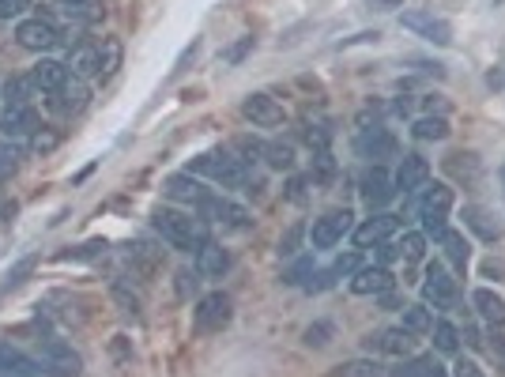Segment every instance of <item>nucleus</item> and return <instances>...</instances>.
<instances>
[{"instance_id": "f257e3e1", "label": "nucleus", "mask_w": 505, "mask_h": 377, "mask_svg": "<svg viewBox=\"0 0 505 377\" xmlns=\"http://www.w3.org/2000/svg\"><path fill=\"white\" fill-rule=\"evenodd\" d=\"M151 226L159 231V238L182 253H193L208 242V219L204 215H189V212H173V208H159L151 215Z\"/></svg>"}, {"instance_id": "f03ea898", "label": "nucleus", "mask_w": 505, "mask_h": 377, "mask_svg": "<svg viewBox=\"0 0 505 377\" xmlns=\"http://www.w3.org/2000/svg\"><path fill=\"white\" fill-rule=\"evenodd\" d=\"M189 174H200V178H212L223 189H245L249 185V166L234 155V151H208L189 163Z\"/></svg>"}, {"instance_id": "7ed1b4c3", "label": "nucleus", "mask_w": 505, "mask_h": 377, "mask_svg": "<svg viewBox=\"0 0 505 377\" xmlns=\"http://www.w3.org/2000/svg\"><path fill=\"white\" fill-rule=\"evenodd\" d=\"M449 212H452V189L434 182L419 200V219H422V234L426 238H441L449 231Z\"/></svg>"}, {"instance_id": "20e7f679", "label": "nucleus", "mask_w": 505, "mask_h": 377, "mask_svg": "<svg viewBox=\"0 0 505 377\" xmlns=\"http://www.w3.org/2000/svg\"><path fill=\"white\" fill-rule=\"evenodd\" d=\"M38 359L49 377H80L84 373L80 351H72V343H64V340H38Z\"/></svg>"}, {"instance_id": "39448f33", "label": "nucleus", "mask_w": 505, "mask_h": 377, "mask_svg": "<svg viewBox=\"0 0 505 377\" xmlns=\"http://www.w3.org/2000/svg\"><path fill=\"white\" fill-rule=\"evenodd\" d=\"M234 317V302L231 294H223V291H212L196 302V310H193V324H196V332H223L226 324H231Z\"/></svg>"}, {"instance_id": "423d86ee", "label": "nucleus", "mask_w": 505, "mask_h": 377, "mask_svg": "<svg viewBox=\"0 0 505 377\" xmlns=\"http://www.w3.org/2000/svg\"><path fill=\"white\" fill-rule=\"evenodd\" d=\"M200 215H204L208 223H219L223 231H245V226L252 223L249 208H242L238 200L219 196V193H208L204 200H200Z\"/></svg>"}, {"instance_id": "0eeeda50", "label": "nucleus", "mask_w": 505, "mask_h": 377, "mask_svg": "<svg viewBox=\"0 0 505 377\" xmlns=\"http://www.w3.org/2000/svg\"><path fill=\"white\" fill-rule=\"evenodd\" d=\"M422 302L431 310H452L457 306V280L438 264L431 261L426 264V280H422Z\"/></svg>"}, {"instance_id": "6e6552de", "label": "nucleus", "mask_w": 505, "mask_h": 377, "mask_svg": "<svg viewBox=\"0 0 505 377\" xmlns=\"http://www.w3.org/2000/svg\"><path fill=\"white\" fill-rule=\"evenodd\" d=\"M351 226H355V215H351L347 208H332L321 219H313L310 242H313V249H332V245L343 242V234H351Z\"/></svg>"}, {"instance_id": "1a4fd4ad", "label": "nucleus", "mask_w": 505, "mask_h": 377, "mask_svg": "<svg viewBox=\"0 0 505 377\" xmlns=\"http://www.w3.org/2000/svg\"><path fill=\"white\" fill-rule=\"evenodd\" d=\"M400 27L426 38V42H434V45H452V23L434 15V12H403Z\"/></svg>"}, {"instance_id": "9d476101", "label": "nucleus", "mask_w": 505, "mask_h": 377, "mask_svg": "<svg viewBox=\"0 0 505 377\" xmlns=\"http://www.w3.org/2000/svg\"><path fill=\"white\" fill-rule=\"evenodd\" d=\"M15 42L31 54H49L54 45H61V31L54 19H23L15 27Z\"/></svg>"}, {"instance_id": "9b49d317", "label": "nucleus", "mask_w": 505, "mask_h": 377, "mask_svg": "<svg viewBox=\"0 0 505 377\" xmlns=\"http://www.w3.org/2000/svg\"><path fill=\"white\" fill-rule=\"evenodd\" d=\"M242 117L252 121V129H275V124H283L287 121V110L275 103L272 94L264 91H252L242 98Z\"/></svg>"}, {"instance_id": "f8f14e48", "label": "nucleus", "mask_w": 505, "mask_h": 377, "mask_svg": "<svg viewBox=\"0 0 505 377\" xmlns=\"http://www.w3.org/2000/svg\"><path fill=\"white\" fill-rule=\"evenodd\" d=\"M415 336L403 329H377V332H370L366 340H362V347L366 351H373V355H392V359H408V355H415Z\"/></svg>"}, {"instance_id": "ddd939ff", "label": "nucleus", "mask_w": 505, "mask_h": 377, "mask_svg": "<svg viewBox=\"0 0 505 377\" xmlns=\"http://www.w3.org/2000/svg\"><path fill=\"white\" fill-rule=\"evenodd\" d=\"M87 103H91V87H87L84 80H75V75H72V80H68L61 91L49 94V110H54L57 117H75V114H84Z\"/></svg>"}, {"instance_id": "4468645a", "label": "nucleus", "mask_w": 505, "mask_h": 377, "mask_svg": "<svg viewBox=\"0 0 505 377\" xmlns=\"http://www.w3.org/2000/svg\"><path fill=\"white\" fill-rule=\"evenodd\" d=\"M359 193H362V200L370 208H385L396 196V182H392V174L385 166H370L359 178Z\"/></svg>"}, {"instance_id": "2eb2a0df", "label": "nucleus", "mask_w": 505, "mask_h": 377, "mask_svg": "<svg viewBox=\"0 0 505 377\" xmlns=\"http://www.w3.org/2000/svg\"><path fill=\"white\" fill-rule=\"evenodd\" d=\"M396 193L411 196L419 189H426V182H431V163H426L422 155H403L400 166H396Z\"/></svg>"}, {"instance_id": "dca6fc26", "label": "nucleus", "mask_w": 505, "mask_h": 377, "mask_svg": "<svg viewBox=\"0 0 505 377\" xmlns=\"http://www.w3.org/2000/svg\"><path fill=\"white\" fill-rule=\"evenodd\" d=\"M231 264H234L231 249L219 245V242H212V238L196 249V272L204 275V280H223V275L231 272Z\"/></svg>"}, {"instance_id": "f3484780", "label": "nucleus", "mask_w": 505, "mask_h": 377, "mask_svg": "<svg viewBox=\"0 0 505 377\" xmlns=\"http://www.w3.org/2000/svg\"><path fill=\"white\" fill-rule=\"evenodd\" d=\"M400 231V215L392 212H381V215H370L362 226H355V245L359 249H370V245H381L389 242L392 234Z\"/></svg>"}, {"instance_id": "a211bd4d", "label": "nucleus", "mask_w": 505, "mask_h": 377, "mask_svg": "<svg viewBox=\"0 0 505 377\" xmlns=\"http://www.w3.org/2000/svg\"><path fill=\"white\" fill-rule=\"evenodd\" d=\"M355 151L362 159H389V155H396V136L389 129H381V124H373V129L366 124L355 136Z\"/></svg>"}, {"instance_id": "6ab92c4d", "label": "nucleus", "mask_w": 505, "mask_h": 377, "mask_svg": "<svg viewBox=\"0 0 505 377\" xmlns=\"http://www.w3.org/2000/svg\"><path fill=\"white\" fill-rule=\"evenodd\" d=\"M392 287H396V275L385 264L359 268L355 275H351V291H355V294H389Z\"/></svg>"}, {"instance_id": "aec40b11", "label": "nucleus", "mask_w": 505, "mask_h": 377, "mask_svg": "<svg viewBox=\"0 0 505 377\" xmlns=\"http://www.w3.org/2000/svg\"><path fill=\"white\" fill-rule=\"evenodd\" d=\"M0 373H12V377H45V366H42V359L23 355L19 347L0 343Z\"/></svg>"}, {"instance_id": "412c9836", "label": "nucleus", "mask_w": 505, "mask_h": 377, "mask_svg": "<svg viewBox=\"0 0 505 377\" xmlns=\"http://www.w3.org/2000/svg\"><path fill=\"white\" fill-rule=\"evenodd\" d=\"M27 75H31L35 91H42V94H54V91H61V87L72 80L68 64H61V61H38V64H35Z\"/></svg>"}, {"instance_id": "4be33fe9", "label": "nucleus", "mask_w": 505, "mask_h": 377, "mask_svg": "<svg viewBox=\"0 0 505 377\" xmlns=\"http://www.w3.org/2000/svg\"><path fill=\"white\" fill-rule=\"evenodd\" d=\"M163 193L170 196V200H178V204H193V208H200V200L208 196V189L196 182V174H173V178H166V185H163Z\"/></svg>"}, {"instance_id": "5701e85b", "label": "nucleus", "mask_w": 505, "mask_h": 377, "mask_svg": "<svg viewBox=\"0 0 505 377\" xmlns=\"http://www.w3.org/2000/svg\"><path fill=\"white\" fill-rule=\"evenodd\" d=\"M0 133L5 136H35L38 133L35 106H5V114H0Z\"/></svg>"}, {"instance_id": "b1692460", "label": "nucleus", "mask_w": 505, "mask_h": 377, "mask_svg": "<svg viewBox=\"0 0 505 377\" xmlns=\"http://www.w3.org/2000/svg\"><path fill=\"white\" fill-rule=\"evenodd\" d=\"M98 54H103L98 42H80L68 54V72L75 80H98Z\"/></svg>"}, {"instance_id": "393cba45", "label": "nucleus", "mask_w": 505, "mask_h": 377, "mask_svg": "<svg viewBox=\"0 0 505 377\" xmlns=\"http://www.w3.org/2000/svg\"><path fill=\"white\" fill-rule=\"evenodd\" d=\"M471 306H475V313L483 317L490 329H505V298L498 294V291H490V287H479L475 294H471Z\"/></svg>"}, {"instance_id": "a878e982", "label": "nucleus", "mask_w": 505, "mask_h": 377, "mask_svg": "<svg viewBox=\"0 0 505 377\" xmlns=\"http://www.w3.org/2000/svg\"><path fill=\"white\" fill-rule=\"evenodd\" d=\"M464 226H471V231L483 238V242H498L505 234V226L498 223V215L487 212V208H479V204H468L464 208Z\"/></svg>"}, {"instance_id": "bb28decb", "label": "nucleus", "mask_w": 505, "mask_h": 377, "mask_svg": "<svg viewBox=\"0 0 505 377\" xmlns=\"http://www.w3.org/2000/svg\"><path fill=\"white\" fill-rule=\"evenodd\" d=\"M389 377H449V373L434 355H408L400 359V366H392Z\"/></svg>"}, {"instance_id": "cd10ccee", "label": "nucleus", "mask_w": 505, "mask_h": 377, "mask_svg": "<svg viewBox=\"0 0 505 377\" xmlns=\"http://www.w3.org/2000/svg\"><path fill=\"white\" fill-rule=\"evenodd\" d=\"M438 242H441V249H445V261L457 268V272H464L468 261H471V242L464 238V231H445Z\"/></svg>"}, {"instance_id": "c85d7f7f", "label": "nucleus", "mask_w": 505, "mask_h": 377, "mask_svg": "<svg viewBox=\"0 0 505 377\" xmlns=\"http://www.w3.org/2000/svg\"><path fill=\"white\" fill-rule=\"evenodd\" d=\"M98 45H103V54H98V80H103V84H110L114 75H117V68H121L124 45H121V38H103Z\"/></svg>"}, {"instance_id": "c756f323", "label": "nucleus", "mask_w": 505, "mask_h": 377, "mask_svg": "<svg viewBox=\"0 0 505 377\" xmlns=\"http://www.w3.org/2000/svg\"><path fill=\"white\" fill-rule=\"evenodd\" d=\"M129 261H133L144 275H155L159 264H163V249L147 245V242H133V245H129Z\"/></svg>"}, {"instance_id": "7c9ffc66", "label": "nucleus", "mask_w": 505, "mask_h": 377, "mask_svg": "<svg viewBox=\"0 0 505 377\" xmlns=\"http://www.w3.org/2000/svg\"><path fill=\"white\" fill-rule=\"evenodd\" d=\"M403 329H408L411 336H426L434 329V310L426 306V302L422 306H403Z\"/></svg>"}, {"instance_id": "2f4dec72", "label": "nucleus", "mask_w": 505, "mask_h": 377, "mask_svg": "<svg viewBox=\"0 0 505 377\" xmlns=\"http://www.w3.org/2000/svg\"><path fill=\"white\" fill-rule=\"evenodd\" d=\"M38 268V257L31 253V257H19L8 272H5V280H0V294H8V291H15V287H23L31 280V272Z\"/></svg>"}, {"instance_id": "473e14b6", "label": "nucleus", "mask_w": 505, "mask_h": 377, "mask_svg": "<svg viewBox=\"0 0 505 377\" xmlns=\"http://www.w3.org/2000/svg\"><path fill=\"white\" fill-rule=\"evenodd\" d=\"M261 159H264L272 170H291V166H294V147H291V144H283V140L261 144Z\"/></svg>"}, {"instance_id": "72a5a7b5", "label": "nucleus", "mask_w": 505, "mask_h": 377, "mask_svg": "<svg viewBox=\"0 0 505 377\" xmlns=\"http://www.w3.org/2000/svg\"><path fill=\"white\" fill-rule=\"evenodd\" d=\"M434 351H441V355H457L460 351V332H457V324H449V321H434Z\"/></svg>"}, {"instance_id": "f704fd0d", "label": "nucleus", "mask_w": 505, "mask_h": 377, "mask_svg": "<svg viewBox=\"0 0 505 377\" xmlns=\"http://www.w3.org/2000/svg\"><path fill=\"white\" fill-rule=\"evenodd\" d=\"M445 166L457 174V178H464V182H479V174H483V166H479V155H471V151H457V155H449Z\"/></svg>"}, {"instance_id": "c9c22d12", "label": "nucleus", "mask_w": 505, "mask_h": 377, "mask_svg": "<svg viewBox=\"0 0 505 377\" xmlns=\"http://www.w3.org/2000/svg\"><path fill=\"white\" fill-rule=\"evenodd\" d=\"M411 136L415 140H445L449 136V121L438 114V117H431V114H426V117H419L415 124H411Z\"/></svg>"}, {"instance_id": "e433bc0d", "label": "nucleus", "mask_w": 505, "mask_h": 377, "mask_svg": "<svg viewBox=\"0 0 505 377\" xmlns=\"http://www.w3.org/2000/svg\"><path fill=\"white\" fill-rule=\"evenodd\" d=\"M31 94H35L31 75H12V80L5 84V103L8 106H31Z\"/></svg>"}, {"instance_id": "4c0bfd02", "label": "nucleus", "mask_w": 505, "mask_h": 377, "mask_svg": "<svg viewBox=\"0 0 505 377\" xmlns=\"http://www.w3.org/2000/svg\"><path fill=\"white\" fill-rule=\"evenodd\" d=\"M106 238H94V242H84V245H75V249H64V253H57V261H98L106 253Z\"/></svg>"}, {"instance_id": "58836bf2", "label": "nucleus", "mask_w": 505, "mask_h": 377, "mask_svg": "<svg viewBox=\"0 0 505 377\" xmlns=\"http://www.w3.org/2000/svg\"><path fill=\"white\" fill-rule=\"evenodd\" d=\"M332 377H385V373L373 359H351V362H340Z\"/></svg>"}, {"instance_id": "ea45409f", "label": "nucleus", "mask_w": 505, "mask_h": 377, "mask_svg": "<svg viewBox=\"0 0 505 377\" xmlns=\"http://www.w3.org/2000/svg\"><path fill=\"white\" fill-rule=\"evenodd\" d=\"M54 5H57L64 15H72L75 23H91V19L98 15V12H94V8H98L94 0H54Z\"/></svg>"}, {"instance_id": "a19ab883", "label": "nucleus", "mask_w": 505, "mask_h": 377, "mask_svg": "<svg viewBox=\"0 0 505 377\" xmlns=\"http://www.w3.org/2000/svg\"><path fill=\"white\" fill-rule=\"evenodd\" d=\"M400 257L408 261V264H419V261L426 257V234H419V231L403 234V242H400Z\"/></svg>"}, {"instance_id": "79ce46f5", "label": "nucleus", "mask_w": 505, "mask_h": 377, "mask_svg": "<svg viewBox=\"0 0 505 377\" xmlns=\"http://www.w3.org/2000/svg\"><path fill=\"white\" fill-rule=\"evenodd\" d=\"M359 268H362V257H359V253H343V257H336V261H332V268H328L324 275H328V280L336 283L340 275H343V280H347V275H355Z\"/></svg>"}, {"instance_id": "37998d69", "label": "nucleus", "mask_w": 505, "mask_h": 377, "mask_svg": "<svg viewBox=\"0 0 505 377\" xmlns=\"http://www.w3.org/2000/svg\"><path fill=\"white\" fill-rule=\"evenodd\" d=\"M15 174H19V147L0 144V182H12Z\"/></svg>"}, {"instance_id": "c03bdc74", "label": "nucleus", "mask_w": 505, "mask_h": 377, "mask_svg": "<svg viewBox=\"0 0 505 377\" xmlns=\"http://www.w3.org/2000/svg\"><path fill=\"white\" fill-rule=\"evenodd\" d=\"M114 302L121 306L124 317H136V321H140V298L129 294V287H124V283H114Z\"/></svg>"}, {"instance_id": "a18cd8bd", "label": "nucleus", "mask_w": 505, "mask_h": 377, "mask_svg": "<svg viewBox=\"0 0 505 377\" xmlns=\"http://www.w3.org/2000/svg\"><path fill=\"white\" fill-rule=\"evenodd\" d=\"M302 238H306V226H302V223L287 226V234L280 238V257H294L298 245H302Z\"/></svg>"}, {"instance_id": "49530a36", "label": "nucleus", "mask_w": 505, "mask_h": 377, "mask_svg": "<svg viewBox=\"0 0 505 377\" xmlns=\"http://www.w3.org/2000/svg\"><path fill=\"white\" fill-rule=\"evenodd\" d=\"M332 336H336V329H332V324H328V321H317V324H310V329L302 332V340H306L310 347H324V343L332 340Z\"/></svg>"}, {"instance_id": "de8ad7c7", "label": "nucleus", "mask_w": 505, "mask_h": 377, "mask_svg": "<svg viewBox=\"0 0 505 377\" xmlns=\"http://www.w3.org/2000/svg\"><path fill=\"white\" fill-rule=\"evenodd\" d=\"M61 144V133L57 129H38L35 136H31V151H38V155H49Z\"/></svg>"}, {"instance_id": "09e8293b", "label": "nucleus", "mask_w": 505, "mask_h": 377, "mask_svg": "<svg viewBox=\"0 0 505 377\" xmlns=\"http://www.w3.org/2000/svg\"><path fill=\"white\" fill-rule=\"evenodd\" d=\"M173 280H178V298H193V294H196V287H200V272L182 268L178 275H173Z\"/></svg>"}, {"instance_id": "8fccbe9b", "label": "nucleus", "mask_w": 505, "mask_h": 377, "mask_svg": "<svg viewBox=\"0 0 505 377\" xmlns=\"http://www.w3.org/2000/svg\"><path fill=\"white\" fill-rule=\"evenodd\" d=\"M487 355L505 370V336H501V329H490V336H487Z\"/></svg>"}, {"instance_id": "3c124183", "label": "nucleus", "mask_w": 505, "mask_h": 377, "mask_svg": "<svg viewBox=\"0 0 505 377\" xmlns=\"http://www.w3.org/2000/svg\"><path fill=\"white\" fill-rule=\"evenodd\" d=\"M310 275H313V257H306V261H298V264H294V268L287 272V283H294V287H298V283H306Z\"/></svg>"}, {"instance_id": "603ef678", "label": "nucleus", "mask_w": 505, "mask_h": 377, "mask_svg": "<svg viewBox=\"0 0 505 377\" xmlns=\"http://www.w3.org/2000/svg\"><path fill=\"white\" fill-rule=\"evenodd\" d=\"M249 49H252V35H245L238 45H231V49H226V54H223V61H226V64H238V61L249 54Z\"/></svg>"}, {"instance_id": "864d4df0", "label": "nucleus", "mask_w": 505, "mask_h": 377, "mask_svg": "<svg viewBox=\"0 0 505 377\" xmlns=\"http://www.w3.org/2000/svg\"><path fill=\"white\" fill-rule=\"evenodd\" d=\"M306 178H291L287 182V200H291V204H306Z\"/></svg>"}, {"instance_id": "5fc2aeb1", "label": "nucleus", "mask_w": 505, "mask_h": 377, "mask_svg": "<svg viewBox=\"0 0 505 377\" xmlns=\"http://www.w3.org/2000/svg\"><path fill=\"white\" fill-rule=\"evenodd\" d=\"M31 0H0V19H15L23 15V8H27Z\"/></svg>"}, {"instance_id": "6e6d98bb", "label": "nucleus", "mask_w": 505, "mask_h": 377, "mask_svg": "<svg viewBox=\"0 0 505 377\" xmlns=\"http://www.w3.org/2000/svg\"><path fill=\"white\" fill-rule=\"evenodd\" d=\"M452 377H487V373L479 370L471 359H457V366H452Z\"/></svg>"}, {"instance_id": "4d7b16f0", "label": "nucleus", "mask_w": 505, "mask_h": 377, "mask_svg": "<svg viewBox=\"0 0 505 377\" xmlns=\"http://www.w3.org/2000/svg\"><path fill=\"white\" fill-rule=\"evenodd\" d=\"M377 257H381V264L396 261V257H400V245H392V242H381V245H377Z\"/></svg>"}, {"instance_id": "13d9d810", "label": "nucleus", "mask_w": 505, "mask_h": 377, "mask_svg": "<svg viewBox=\"0 0 505 377\" xmlns=\"http://www.w3.org/2000/svg\"><path fill=\"white\" fill-rule=\"evenodd\" d=\"M373 5H377V8H385V12H392V8L403 5V0H373Z\"/></svg>"}, {"instance_id": "bf43d9fd", "label": "nucleus", "mask_w": 505, "mask_h": 377, "mask_svg": "<svg viewBox=\"0 0 505 377\" xmlns=\"http://www.w3.org/2000/svg\"><path fill=\"white\" fill-rule=\"evenodd\" d=\"M15 212H19V208H15L12 200H8V204H5V223H12V219H15Z\"/></svg>"}]
</instances>
